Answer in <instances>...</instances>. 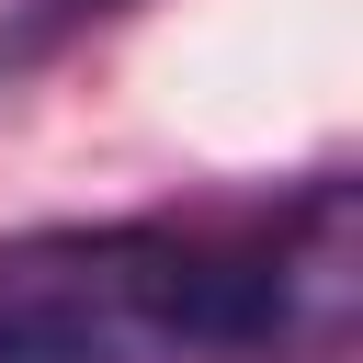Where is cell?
Listing matches in <instances>:
<instances>
[{"label": "cell", "mask_w": 363, "mask_h": 363, "mask_svg": "<svg viewBox=\"0 0 363 363\" xmlns=\"http://www.w3.org/2000/svg\"><path fill=\"white\" fill-rule=\"evenodd\" d=\"M363 329V193L306 170L261 216H102L0 238V363H340Z\"/></svg>", "instance_id": "cell-1"}]
</instances>
